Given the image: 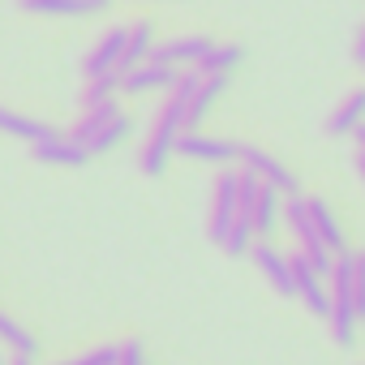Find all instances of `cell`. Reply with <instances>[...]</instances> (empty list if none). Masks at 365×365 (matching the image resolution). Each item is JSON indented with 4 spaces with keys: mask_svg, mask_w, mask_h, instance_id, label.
I'll list each match as a JSON object with an SVG mask.
<instances>
[{
    "mask_svg": "<svg viewBox=\"0 0 365 365\" xmlns=\"http://www.w3.org/2000/svg\"><path fill=\"white\" fill-rule=\"evenodd\" d=\"M356 172H361V180H365V155H356Z\"/></svg>",
    "mask_w": 365,
    "mask_h": 365,
    "instance_id": "obj_29",
    "label": "cell"
},
{
    "mask_svg": "<svg viewBox=\"0 0 365 365\" xmlns=\"http://www.w3.org/2000/svg\"><path fill=\"white\" fill-rule=\"evenodd\" d=\"M352 138H356V146H361V155H365V125H361V129H356Z\"/></svg>",
    "mask_w": 365,
    "mask_h": 365,
    "instance_id": "obj_28",
    "label": "cell"
},
{
    "mask_svg": "<svg viewBox=\"0 0 365 365\" xmlns=\"http://www.w3.org/2000/svg\"><path fill=\"white\" fill-rule=\"evenodd\" d=\"M129 138H133V120H129L125 112H116L108 125H99V129L82 142V150H86V155H108V150H120Z\"/></svg>",
    "mask_w": 365,
    "mask_h": 365,
    "instance_id": "obj_16",
    "label": "cell"
},
{
    "mask_svg": "<svg viewBox=\"0 0 365 365\" xmlns=\"http://www.w3.org/2000/svg\"><path fill=\"white\" fill-rule=\"evenodd\" d=\"M0 344H5L14 356H31L35 361V352H39V344H35V335L22 327V322H14L9 314H0Z\"/></svg>",
    "mask_w": 365,
    "mask_h": 365,
    "instance_id": "obj_21",
    "label": "cell"
},
{
    "mask_svg": "<svg viewBox=\"0 0 365 365\" xmlns=\"http://www.w3.org/2000/svg\"><path fill=\"white\" fill-rule=\"evenodd\" d=\"M305 207H309V224H314L318 241L327 245V254H344V250H348V241H344V228H339L335 211H331L322 198H305Z\"/></svg>",
    "mask_w": 365,
    "mask_h": 365,
    "instance_id": "obj_17",
    "label": "cell"
},
{
    "mask_svg": "<svg viewBox=\"0 0 365 365\" xmlns=\"http://www.w3.org/2000/svg\"><path fill=\"white\" fill-rule=\"evenodd\" d=\"M116 365H146L142 339H125V344H116Z\"/></svg>",
    "mask_w": 365,
    "mask_h": 365,
    "instance_id": "obj_26",
    "label": "cell"
},
{
    "mask_svg": "<svg viewBox=\"0 0 365 365\" xmlns=\"http://www.w3.org/2000/svg\"><path fill=\"white\" fill-rule=\"evenodd\" d=\"M250 258H254V267L267 275V284L275 288V292H284V297H292V267H288V254H279L271 241H254V250H250Z\"/></svg>",
    "mask_w": 365,
    "mask_h": 365,
    "instance_id": "obj_10",
    "label": "cell"
},
{
    "mask_svg": "<svg viewBox=\"0 0 365 365\" xmlns=\"http://www.w3.org/2000/svg\"><path fill=\"white\" fill-rule=\"evenodd\" d=\"M194 82H198V69H180L176 86L168 91V99H163V108H159V116H155V125L146 129V138H142V146H138V168H142V176H163V172H168V163H172V155H176V138L185 133V103H190Z\"/></svg>",
    "mask_w": 365,
    "mask_h": 365,
    "instance_id": "obj_1",
    "label": "cell"
},
{
    "mask_svg": "<svg viewBox=\"0 0 365 365\" xmlns=\"http://www.w3.org/2000/svg\"><path fill=\"white\" fill-rule=\"evenodd\" d=\"M254 241H258V237H254V224H250V215H237V220H232V228L224 232L220 250H224V254H232V258H245V254L254 250Z\"/></svg>",
    "mask_w": 365,
    "mask_h": 365,
    "instance_id": "obj_23",
    "label": "cell"
},
{
    "mask_svg": "<svg viewBox=\"0 0 365 365\" xmlns=\"http://www.w3.org/2000/svg\"><path fill=\"white\" fill-rule=\"evenodd\" d=\"M22 14H48V18H91L103 14L108 0H18Z\"/></svg>",
    "mask_w": 365,
    "mask_h": 365,
    "instance_id": "obj_14",
    "label": "cell"
},
{
    "mask_svg": "<svg viewBox=\"0 0 365 365\" xmlns=\"http://www.w3.org/2000/svg\"><path fill=\"white\" fill-rule=\"evenodd\" d=\"M361 125H365V86H361V91H348V95L335 103V112L327 116V133H331V138H352Z\"/></svg>",
    "mask_w": 365,
    "mask_h": 365,
    "instance_id": "obj_11",
    "label": "cell"
},
{
    "mask_svg": "<svg viewBox=\"0 0 365 365\" xmlns=\"http://www.w3.org/2000/svg\"><path fill=\"white\" fill-rule=\"evenodd\" d=\"M61 365H116V348H91V352L69 356V361H61Z\"/></svg>",
    "mask_w": 365,
    "mask_h": 365,
    "instance_id": "obj_25",
    "label": "cell"
},
{
    "mask_svg": "<svg viewBox=\"0 0 365 365\" xmlns=\"http://www.w3.org/2000/svg\"><path fill=\"white\" fill-rule=\"evenodd\" d=\"M279 207H284V194L271 190V185H258V198L250 207V224H254V237L258 241H271L275 228H279Z\"/></svg>",
    "mask_w": 365,
    "mask_h": 365,
    "instance_id": "obj_13",
    "label": "cell"
},
{
    "mask_svg": "<svg viewBox=\"0 0 365 365\" xmlns=\"http://www.w3.org/2000/svg\"><path fill=\"white\" fill-rule=\"evenodd\" d=\"M211 48H215L211 35H180V39L155 43V48H150V61H155V65H168V69H198Z\"/></svg>",
    "mask_w": 365,
    "mask_h": 365,
    "instance_id": "obj_7",
    "label": "cell"
},
{
    "mask_svg": "<svg viewBox=\"0 0 365 365\" xmlns=\"http://www.w3.org/2000/svg\"><path fill=\"white\" fill-rule=\"evenodd\" d=\"M224 86H228V78H202V73H198V82H194V91H190V103H185V129H198V125L207 120V112L220 103Z\"/></svg>",
    "mask_w": 365,
    "mask_h": 365,
    "instance_id": "obj_12",
    "label": "cell"
},
{
    "mask_svg": "<svg viewBox=\"0 0 365 365\" xmlns=\"http://www.w3.org/2000/svg\"><path fill=\"white\" fill-rule=\"evenodd\" d=\"M31 155H35V163H52V168H82V163L91 159V155H86L78 142H69L65 133H56V138H48V142H35Z\"/></svg>",
    "mask_w": 365,
    "mask_h": 365,
    "instance_id": "obj_15",
    "label": "cell"
},
{
    "mask_svg": "<svg viewBox=\"0 0 365 365\" xmlns=\"http://www.w3.org/2000/svg\"><path fill=\"white\" fill-rule=\"evenodd\" d=\"M14 365H35V361L31 356H14Z\"/></svg>",
    "mask_w": 365,
    "mask_h": 365,
    "instance_id": "obj_30",
    "label": "cell"
},
{
    "mask_svg": "<svg viewBox=\"0 0 365 365\" xmlns=\"http://www.w3.org/2000/svg\"><path fill=\"white\" fill-rule=\"evenodd\" d=\"M125 69V26H112L86 56V78H103V73H120Z\"/></svg>",
    "mask_w": 365,
    "mask_h": 365,
    "instance_id": "obj_9",
    "label": "cell"
},
{
    "mask_svg": "<svg viewBox=\"0 0 365 365\" xmlns=\"http://www.w3.org/2000/svg\"><path fill=\"white\" fill-rule=\"evenodd\" d=\"M245 61V48H237V43H215L211 52H207V61L198 65V73L202 78H232V69Z\"/></svg>",
    "mask_w": 365,
    "mask_h": 365,
    "instance_id": "obj_20",
    "label": "cell"
},
{
    "mask_svg": "<svg viewBox=\"0 0 365 365\" xmlns=\"http://www.w3.org/2000/svg\"><path fill=\"white\" fill-rule=\"evenodd\" d=\"M0 365H5V356H0Z\"/></svg>",
    "mask_w": 365,
    "mask_h": 365,
    "instance_id": "obj_31",
    "label": "cell"
},
{
    "mask_svg": "<svg viewBox=\"0 0 365 365\" xmlns=\"http://www.w3.org/2000/svg\"><path fill=\"white\" fill-rule=\"evenodd\" d=\"M180 78V69H168V65H155V61H142L133 69L120 73V91L125 95H150V91H172Z\"/></svg>",
    "mask_w": 365,
    "mask_h": 365,
    "instance_id": "obj_8",
    "label": "cell"
},
{
    "mask_svg": "<svg viewBox=\"0 0 365 365\" xmlns=\"http://www.w3.org/2000/svg\"><path fill=\"white\" fill-rule=\"evenodd\" d=\"M352 305H356V318L365 322V254H356V267H352Z\"/></svg>",
    "mask_w": 365,
    "mask_h": 365,
    "instance_id": "obj_24",
    "label": "cell"
},
{
    "mask_svg": "<svg viewBox=\"0 0 365 365\" xmlns=\"http://www.w3.org/2000/svg\"><path fill=\"white\" fill-rule=\"evenodd\" d=\"M352 61L365 65V26H361V35H356V43H352Z\"/></svg>",
    "mask_w": 365,
    "mask_h": 365,
    "instance_id": "obj_27",
    "label": "cell"
},
{
    "mask_svg": "<svg viewBox=\"0 0 365 365\" xmlns=\"http://www.w3.org/2000/svg\"><path fill=\"white\" fill-rule=\"evenodd\" d=\"M120 95V73H103V78H86V86H82V112L86 108H99V103H108V99H116Z\"/></svg>",
    "mask_w": 365,
    "mask_h": 365,
    "instance_id": "obj_22",
    "label": "cell"
},
{
    "mask_svg": "<svg viewBox=\"0 0 365 365\" xmlns=\"http://www.w3.org/2000/svg\"><path fill=\"white\" fill-rule=\"evenodd\" d=\"M0 133H9V138H26V142L35 146V142H48V138H56L61 129H52V125H39V120H31V116H22V112L0 108Z\"/></svg>",
    "mask_w": 365,
    "mask_h": 365,
    "instance_id": "obj_18",
    "label": "cell"
},
{
    "mask_svg": "<svg viewBox=\"0 0 365 365\" xmlns=\"http://www.w3.org/2000/svg\"><path fill=\"white\" fill-rule=\"evenodd\" d=\"M288 267H292V297H301L309 314L327 318V309H331V288H327V279L314 271V262H309L305 254H288Z\"/></svg>",
    "mask_w": 365,
    "mask_h": 365,
    "instance_id": "obj_6",
    "label": "cell"
},
{
    "mask_svg": "<svg viewBox=\"0 0 365 365\" xmlns=\"http://www.w3.org/2000/svg\"><path fill=\"white\" fill-rule=\"evenodd\" d=\"M232 220H237V172H220L211 185V198H207V237L220 245Z\"/></svg>",
    "mask_w": 365,
    "mask_h": 365,
    "instance_id": "obj_5",
    "label": "cell"
},
{
    "mask_svg": "<svg viewBox=\"0 0 365 365\" xmlns=\"http://www.w3.org/2000/svg\"><path fill=\"white\" fill-rule=\"evenodd\" d=\"M284 224H288V232L297 237L301 254L314 262V271L327 279V275H331L335 254H327V245L318 241V232H314V224H309V207H305V198H301V194H297V198H284Z\"/></svg>",
    "mask_w": 365,
    "mask_h": 365,
    "instance_id": "obj_2",
    "label": "cell"
},
{
    "mask_svg": "<svg viewBox=\"0 0 365 365\" xmlns=\"http://www.w3.org/2000/svg\"><path fill=\"white\" fill-rule=\"evenodd\" d=\"M237 163H241V172H250V176H258L262 185H271V190H279L284 198H297L301 194V185H297V176L271 155V150H262V146H241V155H237Z\"/></svg>",
    "mask_w": 365,
    "mask_h": 365,
    "instance_id": "obj_3",
    "label": "cell"
},
{
    "mask_svg": "<svg viewBox=\"0 0 365 365\" xmlns=\"http://www.w3.org/2000/svg\"><path fill=\"white\" fill-rule=\"evenodd\" d=\"M176 155L198 159V163H220V168H228V163H237L241 142H232V138H215V133H202V129H185V133L176 138Z\"/></svg>",
    "mask_w": 365,
    "mask_h": 365,
    "instance_id": "obj_4",
    "label": "cell"
},
{
    "mask_svg": "<svg viewBox=\"0 0 365 365\" xmlns=\"http://www.w3.org/2000/svg\"><path fill=\"white\" fill-rule=\"evenodd\" d=\"M150 48H155V22H133V26H125V69H133V65H142V61H150ZM120 69V73H125Z\"/></svg>",
    "mask_w": 365,
    "mask_h": 365,
    "instance_id": "obj_19",
    "label": "cell"
}]
</instances>
